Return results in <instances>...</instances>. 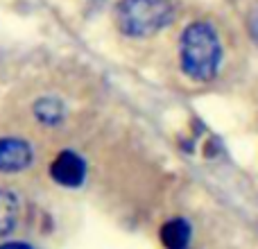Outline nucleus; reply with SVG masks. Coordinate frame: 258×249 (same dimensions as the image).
Returning a JSON list of instances; mask_svg holds the SVG:
<instances>
[{"label":"nucleus","mask_w":258,"mask_h":249,"mask_svg":"<svg viewBox=\"0 0 258 249\" xmlns=\"http://www.w3.org/2000/svg\"><path fill=\"white\" fill-rule=\"evenodd\" d=\"M34 113H36V118H39V120L43 122V125H48V127L57 125V122L63 118L61 104H59L57 100H50V98H45V100H41V102H36Z\"/></svg>","instance_id":"7"},{"label":"nucleus","mask_w":258,"mask_h":249,"mask_svg":"<svg viewBox=\"0 0 258 249\" xmlns=\"http://www.w3.org/2000/svg\"><path fill=\"white\" fill-rule=\"evenodd\" d=\"M179 59L181 68L190 80L206 82L218 73L222 59V45L215 27L206 21H197L183 30L179 43Z\"/></svg>","instance_id":"1"},{"label":"nucleus","mask_w":258,"mask_h":249,"mask_svg":"<svg viewBox=\"0 0 258 249\" xmlns=\"http://www.w3.org/2000/svg\"><path fill=\"white\" fill-rule=\"evenodd\" d=\"M21 218L18 197L7 188H0V236H7Z\"/></svg>","instance_id":"6"},{"label":"nucleus","mask_w":258,"mask_h":249,"mask_svg":"<svg viewBox=\"0 0 258 249\" xmlns=\"http://www.w3.org/2000/svg\"><path fill=\"white\" fill-rule=\"evenodd\" d=\"M249 30H251V36L254 41H258V5L251 9V16H249Z\"/></svg>","instance_id":"8"},{"label":"nucleus","mask_w":258,"mask_h":249,"mask_svg":"<svg viewBox=\"0 0 258 249\" xmlns=\"http://www.w3.org/2000/svg\"><path fill=\"white\" fill-rule=\"evenodd\" d=\"M161 242L165 249H188L190 245V224L186 220H168L161 227Z\"/></svg>","instance_id":"5"},{"label":"nucleus","mask_w":258,"mask_h":249,"mask_svg":"<svg viewBox=\"0 0 258 249\" xmlns=\"http://www.w3.org/2000/svg\"><path fill=\"white\" fill-rule=\"evenodd\" d=\"M170 7L165 0H120L116 21L129 36H147L170 23Z\"/></svg>","instance_id":"2"},{"label":"nucleus","mask_w":258,"mask_h":249,"mask_svg":"<svg viewBox=\"0 0 258 249\" xmlns=\"http://www.w3.org/2000/svg\"><path fill=\"white\" fill-rule=\"evenodd\" d=\"M32 163V147L23 138H0V172H21Z\"/></svg>","instance_id":"4"},{"label":"nucleus","mask_w":258,"mask_h":249,"mask_svg":"<svg viewBox=\"0 0 258 249\" xmlns=\"http://www.w3.org/2000/svg\"><path fill=\"white\" fill-rule=\"evenodd\" d=\"M50 174L57 183L61 186H68V188H75L84 181L86 177V163L80 154L75 152H61V154L54 156L52 165H50Z\"/></svg>","instance_id":"3"},{"label":"nucleus","mask_w":258,"mask_h":249,"mask_svg":"<svg viewBox=\"0 0 258 249\" xmlns=\"http://www.w3.org/2000/svg\"><path fill=\"white\" fill-rule=\"evenodd\" d=\"M0 249H32V247L25 245V242H7V245H3Z\"/></svg>","instance_id":"9"}]
</instances>
